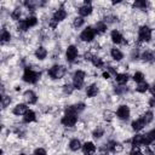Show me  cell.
Masks as SVG:
<instances>
[{"instance_id":"6da1fadb","label":"cell","mask_w":155,"mask_h":155,"mask_svg":"<svg viewBox=\"0 0 155 155\" xmlns=\"http://www.w3.org/2000/svg\"><path fill=\"white\" fill-rule=\"evenodd\" d=\"M44 71L42 69L33 65L31 63L27 64L25 67L22 68V74H21V81L28 86H35L38 85L41 79H42Z\"/></svg>"},{"instance_id":"7a4b0ae2","label":"cell","mask_w":155,"mask_h":155,"mask_svg":"<svg viewBox=\"0 0 155 155\" xmlns=\"http://www.w3.org/2000/svg\"><path fill=\"white\" fill-rule=\"evenodd\" d=\"M154 31H155V29L149 23H145V22L140 23L136 29L134 42L139 46L151 44L154 40Z\"/></svg>"},{"instance_id":"3957f363","label":"cell","mask_w":155,"mask_h":155,"mask_svg":"<svg viewBox=\"0 0 155 155\" xmlns=\"http://www.w3.org/2000/svg\"><path fill=\"white\" fill-rule=\"evenodd\" d=\"M40 24V18L36 13H28L23 19L15 24V30L18 35H27L31 29Z\"/></svg>"},{"instance_id":"277c9868","label":"cell","mask_w":155,"mask_h":155,"mask_svg":"<svg viewBox=\"0 0 155 155\" xmlns=\"http://www.w3.org/2000/svg\"><path fill=\"white\" fill-rule=\"evenodd\" d=\"M45 74H46V78L50 81L57 82V81L64 80L67 78V75L69 74V68H68V65L65 63L54 62L48 68H46Z\"/></svg>"},{"instance_id":"5b68a950","label":"cell","mask_w":155,"mask_h":155,"mask_svg":"<svg viewBox=\"0 0 155 155\" xmlns=\"http://www.w3.org/2000/svg\"><path fill=\"white\" fill-rule=\"evenodd\" d=\"M81 56H82V53L80 51L79 45H76L74 42H70L64 47L63 58H64V62H65L67 65H69V67L78 65L80 62H84Z\"/></svg>"},{"instance_id":"8992f818","label":"cell","mask_w":155,"mask_h":155,"mask_svg":"<svg viewBox=\"0 0 155 155\" xmlns=\"http://www.w3.org/2000/svg\"><path fill=\"white\" fill-rule=\"evenodd\" d=\"M88 79V73L87 70L78 67L75 68L71 73H70V81L75 88V91L80 92V91H84L85 87H86V81Z\"/></svg>"},{"instance_id":"52a82bcc","label":"cell","mask_w":155,"mask_h":155,"mask_svg":"<svg viewBox=\"0 0 155 155\" xmlns=\"http://www.w3.org/2000/svg\"><path fill=\"white\" fill-rule=\"evenodd\" d=\"M109 41L111 42L113 46H119L121 48L125 47V46L131 47L130 41L126 38L125 33L120 28H117V27H114V28H111L109 30Z\"/></svg>"},{"instance_id":"ba28073f","label":"cell","mask_w":155,"mask_h":155,"mask_svg":"<svg viewBox=\"0 0 155 155\" xmlns=\"http://www.w3.org/2000/svg\"><path fill=\"white\" fill-rule=\"evenodd\" d=\"M97 33L94 30V27L93 24H87L84 29H81L78 34V40L81 42V44H85V45H92L97 41Z\"/></svg>"},{"instance_id":"9c48e42d","label":"cell","mask_w":155,"mask_h":155,"mask_svg":"<svg viewBox=\"0 0 155 155\" xmlns=\"http://www.w3.org/2000/svg\"><path fill=\"white\" fill-rule=\"evenodd\" d=\"M48 17H50V19H52L53 22H56L59 25L63 22H65L69 17V10L67 7V2H59L58 6L52 10V12Z\"/></svg>"},{"instance_id":"30bf717a","label":"cell","mask_w":155,"mask_h":155,"mask_svg":"<svg viewBox=\"0 0 155 155\" xmlns=\"http://www.w3.org/2000/svg\"><path fill=\"white\" fill-rule=\"evenodd\" d=\"M115 116L116 120L120 122L127 124L132 120V108L128 103H120L115 108Z\"/></svg>"},{"instance_id":"8fae6325","label":"cell","mask_w":155,"mask_h":155,"mask_svg":"<svg viewBox=\"0 0 155 155\" xmlns=\"http://www.w3.org/2000/svg\"><path fill=\"white\" fill-rule=\"evenodd\" d=\"M125 144H127L128 147H139V148H145L149 147L151 144V142L148 139L147 134L140 132V133H133L131 137H128L127 139L124 140Z\"/></svg>"},{"instance_id":"7c38bea8","label":"cell","mask_w":155,"mask_h":155,"mask_svg":"<svg viewBox=\"0 0 155 155\" xmlns=\"http://www.w3.org/2000/svg\"><path fill=\"white\" fill-rule=\"evenodd\" d=\"M87 103L84 101H75L73 103H68L63 107L62 113H69V114H75L78 116H81L86 109H87Z\"/></svg>"},{"instance_id":"4fadbf2b","label":"cell","mask_w":155,"mask_h":155,"mask_svg":"<svg viewBox=\"0 0 155 155\" xmlns=\"http://www.w3.org/2000/svg\"><path fill=\"white\" fill-rule=\"evenodd\" d=\"M80 121V116L75 114H69V113H62L59 117V125L65 128V130H73L76 127V125Z\"/></svg>"},{"instance_id":"5bb4252c","label":"cell","mask_w":155,"mask_h":155,"mask_svg":"<svg viewBox=\"0 0 155 155\" xmlns=\"http://www.w3.org/2000/svg\"><path fill=\"white\" fill-rule=\"evenodd\" d=\"M94 5L92 1L90 0H85L82 2H79V5L75 7V12L78 16L82 17V18H88L93 15L94 12Z\"/></svg>"},{"instance_id":"9a60e30c","label":"cell","mask_w":155,"mask_h":155,"mask_svg":"<svg viewBox=\"0 0 155 155\" xmlns=\"http://www.w3.org/2000/svg\"><path fill=\"white\" fill-rule=\"evenodd\" d=\"M104 144L108 148L109 153L113 154V155H120V154H122L125 151V148H126L125 143L121 142V140H119V139H116V138H108L104 142Z\"/></svg>"},{"instance_id":"2e32d148","label":"cell","mask_w":155,"mask_h":155,"mask_svg":"<svg viewBox=\"0 0 155 155\" xmlns=\"http://www.w3.org/2000/svg\"><path fill=\"white\" fill-rule=\"evenodd\" d=\"M101 93H102V87H101V84L97 81L87 82V85L84 90V96L86 99H94V98L99 97Z\"/></svg>"},{"instance_id":"e0dca14e","label":"cell","mask_w":155,"mask_h":155,"mask_svg":"<svg viewBox=\"0 0 155 155\" xmlns=\"http://www.w3.org/2000/svg\"><path fill=\"white\" fill-rule=\"evenodd\" d=\"M21 97H22V102L27 103L29 107L30 105L31 107L36 105L39 103V101H40V96L38 94V92L34 88H30V87L23 90V92L21 93Z\"/></svg>"},{"instance_id":"ac0fdd59","label":"cell","mask_w":155,"mask_h":155,"mask_svg":"<svg viewBox=\"0 0 155 155\" xmlns=\"http://www.w3.org/2000/svg\"><path fill=\"white\" fill-rule=\"evenodd\" d=\"M24 11H25V10H24L23 6L21 5V2L17 4V5H15L11 10H8V19H10L13 24L18 23L21 19H23V18L28 15V12H24Z\"/></svg>"},{"instance_id":"d6986e66","label":"cell","mask_w":155,"mask_h":155,"mask_svg":"<svg viewBox=\"0 0 155 155\" xmlns=\"http://www.w3.org/2000/svg\"><path fill=\"white\" fill-rule=\"evenodd\" d=\"M48 56L50 51L45 44H38L33 50V58L39 63H42L46 59H48Z\"/></svg>"},{"instance_id":"ffe728a7","label":"cell","mask_w":155,"mask_h":155,"mask_svg":"<svg viewBox=\"0 0 155 155\" xmlns=\"http://www.w3.org/2000/svg\"><path fill=\"white\" fill-rule=\"evenodd\" d=\"M108 54H109L110 59H111L114 63H116V64L122 63V62L125 61V58H126L125 51H124L121 47H119V46H113V45H111V46L109 47V50H108Z\"/></svg>"},{"instance_id":"44dd1931","label":"cell","mask_w":155,"mask_h":155,"mask_svg":"<svg viewBox=\"0 0 155 155\" xmlns=\"http://www.w3.org/2000/svg\"><path fill=\"white\" fill-rule=\"evenodd\" d=\"M132 91L133 90L128 85L121 86V85H116L114 82L111 85V94H113V97H116V98H126L132 93Z\"/></svg>"},{"instance_id":"7402d4cb","label":"cell","mask_w":155,"mask_h":155,"mask_svg":"<svg viewBox=\"0 0 155 155\" xmlns=\"http://www.w3.org/2000/svg\"><path fill=\"white\" fill-rule=\"evenodd\" d=\"M107 134H108V131H107V125L105 124H98L90 131L91 139L94 140V142H101Z\"/></svg>"},{"instance_id":"603a6c76","label":"cell","mask_w":155,"mask_h":155,"mask_svg":"<svg viewBox=\"0 0 155 155\" xmlns=\"http://www.w3.org/2000/svg\"><path fill=\"white\" fill-rule=\"evenodd\" d=\"M139 62H142L143 64H147V65L155 64V48L143 47L142 48V52H140V59H139Z\"/></svg>"},{"instance_id":"cb8c5ba5","label":"cell","mask_w":155,"mask_h":155,"mask_svg":"<svg viewBox=\"0 0 155 155\" xmlns=\"http://www.w3.org/2000/svg\"><path fill=\"white\" fill-rule=\"evenodd\" d=\"M13 41V33L10 29V27L7 24H2L1 25V30H0V45L4 47L6 45H10Z\"/></svg>"},{"instance_id":"d4e9b609","label":"cell","mask_w":155,"mask_h":155,"mask_svg":"<svg viewBox=\"0 0 155 155\" xmlns=\"http://www.w3.org/2000/svg\"><path fill=\"white\" fill-rule=\"evenodd\" d=\"M147 127H148V125L145 124V121L143 120V117L140 115H138L137 117H134L130 121V130L132 133H140Z\"/></svg>"},{"instance_id":"484cf974","label":"cell","mask_w":155,"mask_h":155,"mask_svg":"<svg viewBox=\"0 0 155 155\" xmlns=\"http://www.w3.org/2000/svg\"><path fill=\"white\" fill-rule=\"evenodd\" d=\"M82 143L84 140L78 137V136H73L69 138V140L67 142V150L71 154H75V153H79L81 151V148H82Z\"/></svg>"},{"instance_id":"4316f807","label":"cell","mask_w":155,"mask_h":155,"mask_svg":"<svg viewBox=\"0 0 155 155\" xmlns=\"http://www.w3.org/2000/svg\"><path fill=\"white\" fill-rule=\"evenodd\" d=\"M130 7L131 10L133 11H138V12H142V13H145L148 11H150L151 8V2L148 1V0H134L130 4Z\"/></svg>"},{"instance_id":"83f0119b","label":"cell","mask_w":155,"mask_h":155,"mask_svg":"<svg viewBox=\"0 0 155 155\" xmlns=\"http://www.w3.org/2000/svg\"><path fill=\"white\" fill-rule=\"evenodd\" d=\"M97 150H98V145H97V143L94 140H92V139L84 140L82 148H81L82 155H96Z\"/></svg>"},{"instance_id":"f1b7e54d","label":"cell","mask_w":155,"mask_h":155,"mask_svg":"<svg viewBox=\"0 0 155 155\" xmlns=\"http://www.w3.org/2000/svg\"><path fill=\"white\" fill-rule=\"evenodd\" d=\"M29 110V105L24 102H17L11 108V114L15 117H22L27 111Z\"/></svg>"},{"instance_id":"f546056e","label":"cell","mask_w":155,"mask_h":155,"mask_svg":"<svg viewBox=\"0 0 155 155\" xmlns=\"http://www.w3.org/2000/svg\"><path fill=\"white\" fill-rule=\"evenodd\" d=\"M21 122L25 126H29V125H33V124L38 122V113L34 109L29 108V110L21 117Z\"/></svg>"},{"instance_id":"4dcf8cb0","label":"cell","mask_w":155,"mask_h":155,"mask_svg":"<svg viewBox=\"0 0 155 155\" xmlns=\"http://www.w3.org/2000/svg\"><path fill=\"white\" fill-rule=\"evenodd\" d=\"M131 81V74L127 73L126 70H122V71H119L114 79H113V82L116 84V85H121V86H126L128 85V82Z\"/></svg>"},{"instance_id":"1f68e13d","label":"cell","mask_w":155,"mask_h":155,"mask_svg":"<svg viewBox=\"0 0 155 155\" xmlns=\"http://www.w3.org/2000/svg\"><path fill=\"white\" fill-rule=\"evenodd\" d=\"M90 64L92 65V68H94L96 70H103V69H105V67H107V61L104 59V57L103 56H101L99 53H96L93 57H92V59H91V62H90Z\"/></svg>"},{"instance_id":"d6a6232c","label":"cell","mask_w":155,"mask_h":155,"mask_svg":"<svg viewBox=\"0 0 155 155\" xmlns=\"http://www.w3.org/2000/svg\"><path fill=\"white\" fill-rule=\"evenodd\" d=\"M101 119L103 121V124H107V125H111L114 122V120L116 119L115 116V110H111L109 108H104L101 113Z\"/></svg>"},{"instance_id":"836d02e7","label":"cell","mask_w":155,"mask_h":155,"mask_svg":"<svg viewBox=\"0 0 155 155\" xmlns=\"http://www.w3.org/2000/svg\"><path fill=\"white\" fill-rule=\"evenodd\" d=\"M86 18H82L78 15H75L73 18H71V22H70V27L73 30L75 31H80L81 29H84L86 27Z\"/></svg>"},{"instance_id":"e575fe53","label":"cell","mask_w":155,"mask_h":155,"mask_svg":"<svg viewBox=\"0 0 155 155\" xmlns=\"http://www.w3.org/2000/svg\"><path fill=\"white\" fill-rule=\"evenodd\" d=\"M93 27H94V30L97 33L98 36H104L108 31H109V25L101 18V19H97L94 23H93Z\"/></svg>"},{"instance_id":"d590c367","label":"cell","mask_w":155,"mask_h":155,"mask_svg":"<svg viewBox=\"0 0 155 155\" xmlns=\"http://www.w3.org/2000/svg\"><path fill=\"white\" fill-rule=\"evenodd\" d=\"M59 91H61V94L62 96H64V97H70V96H73L76 91H75V88H74V86H73V84H71V81H64L61 86H59Z\"/></svg>"},{"instance_id":"8d00e7d4","label":"cell","mask_w":155,"mask_h":155,"mask_svg":"<svg viewBox=\"0 0 155 155\" xmlns=\"http://www.w3.org/2000/svg\"><path fill=\"white\" fill-rule=\"evenodd\" d=\"M131 81H133L136 85L142 84V82L147 81V74L143 70H140V69L133 70V73L131 74Z\"/></svg>"},{"instance_id":"74e56055","label":"cell","mask_w":155,"mask_h":155,"mask_svg":"<svg viewBox=\"0 0 155 155\" xmlns=\"http://www.w3.org/2000/svg\"><path fill=\"white\" fill-rule=\"evenodd\" d=\"M139 115L143 117V120L148 126H150L155 121V111L153 109H144Z\"/></svg>"},{"instance_id":"f35d334b","label":"cell","mask_w":155,"mask_h":155,"mask_svg":"<svg viewBox=\"0 0 155 155\" xmlns=\"http://www.w3.org/2000/svg\"><path fill=\"white\" fill-rule=\"evenodd\" d=\"M0 101H1V109H2V111H5L6 109H8L11 105L15 104V103H13V97H12L10 93H4V94H1Z\"/></svg>"},{"instance_id":"ab89813d","label":"cell","mask_w":155,"mask_h":155,"mask_svg":"<svg viewBox=\"0 0 155 155\" xmlns=\"http://www.w3.org/2000/svg\"><path fill=\"white\" fill-rule=\"evenodd\" d=\"M149 88H150V82L144 81L142 84L136 85L134 88H133V92L137 93V94H139V96H143V94H145V93L149 92Z\"/></svg>"},{"instance_id":"60d3db41","label":"cell","mask_w":155,"mask_h":155,"mask_svg":"<svg viewBox=\"0 0 155 155\" xmlns=\"http://www.w3.org/2000/svg\"><path fill=\"white\" fill-rule=\"evenodd\" d=\"M30 155H48V150H47V148H45V147L38 145V147H35V148L31 150V154H30Z\"/></svg>"},{"instance_id":"b9f144b4","label":"cell","mask_w":155,"mask_h":155,"mask_svg":"<svg viewBox=\"0 0 155 155\" xmlns=\"http://www.w3.org/2000/svg\"><path fill=\"white\" fill-rule=\"evenodd\" d=\"M127 155H144V151H143V148H139V147H130V150H128Z\"/></svg>"},{"instance_id":"7bdbcfd3","label":"cell","mask_w":155,"mask_h":155,"mask_svg":"<svg viewBox=\"0 0 155 155\" xmlns=\"http://www.w3.org/2000/svg\"><path fill=\"white\" fill-rule=\"evenodd\" d=\"M145 134H147V137H148V139L153 143V142H155V126H153L150 130H148L147 132H144Z\"/></svg>"},{"instance_id":"ee69618b","label":"cell","mask_w":155,"mask_h":155,"mask_svg":"<svg viewBox=\"0 0 155 155\" xmlns=\"http://www.w3.org/2000/svg\"><path fill=\"white\" fill-rule=\"evenodd\" d=\"M101 78L104 80V81H110V80H113L114 78H113V75L108 71V70H105V69H103L102 71H101Z\"/></svg>"},{"instance_id":"f6af8a7d","label":"cell","mask_w":155,"mask_h":155,"mask_svg":"<svg viewBox=\"0 0 155 155\" xmlns=\"http://www.w3.org/2000/svg\"><path fill=\"white\" fill-rule=\"evenodd\" d=\"M147 105H148V109L155 110V96L148 97V99H147Z\"/></svg>"},{"instance_id":"bcb514c9","label":"cell","mask_w":155,"mask_h":155,"mask_svg":"<svg viewBox=\"0 0 155 155\" xmlns=\"http://www.w3.org/2000/svg\"><path fill=\"white\" fill-rule=\"evenodd\" d=\"M149 93L150 96H155V80L153 82H150V88H149Z\"/></svg>"},{"instance_id":"7dc6e473","label":"cell","mask_w":155,"mask_h":155,"mask_svg":"<svg viewBox=\"0 0 155 155\" xmlns=\"http://www.w3.org/2000/svg\"><path fill=\"white\" fill-rule=\"evenodd\" d=\"M16 155H29V154L25 153V151H21V150H19L18 153H16Z\"/></svg>"}]
</instances>
